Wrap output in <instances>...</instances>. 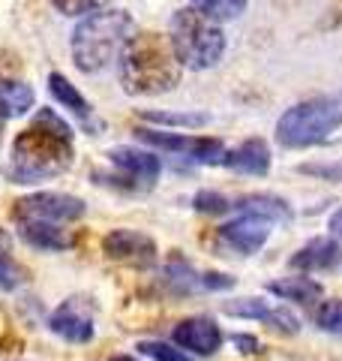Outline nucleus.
<instances>
[{
    "label": "nucleus",
    "instance_id": "1",
    "mask_svg": "<svg viewBox=\"0 0 342 361\" xmlns=\"http://www.w3.org/2000/svg\"><path fill=\"white\" fill-rule=\"evenodd\" d=\"M72 166V127L54 109H39L13 142L6 175L13 184H39Z\"/></svg>",
    "mask_w": 342,
    "mask_h": 361
},
{
    "label": "nucleus",
    "instance_id": "2",
    "mask_svg": "<svg viewBox=\"0 0 342 361\" xmlns=\"http://www.w3.org/2000/svg\"><path fill=\"white\" fill-rule=\"evenodd\" d=\"M180 66L168 37L153 30L132 33L118 58L120 87L129 97H159L180 85Z\"/></svg>",
    "mask_w": 342,
    "mask_h": 361
},
{
    "label": "nucleus",
    "instance_id": "3",
    "mask_svg": "<svg viewBox=\"0 0 342 361\" xmlns=\"http://www.w3.org/2000/svg\"><path fill=\"white\" fill-rule=\"evenodd\" d=\"M135 33V21L123 9H99L94 16H84L72 30L70 51L72 63L87 75H96L118 63L123 45Z\"/></svg>",
    "mask_w": 342,
    "mask_h": 361
},
{
    "label": "nucleus",
    "instance_id": "4",
    "mask_svg": "<svg viewBox=\"0 0 342 361\" xmlns=\"http://www.w3.org/2000/svg\"><path fill=\"white\" fill-rule=\"evenodd\" d=\"M342 127V90L310 97L282 111L277 121V142L282 148L300 151L327 142Z\"/></svg>",
    "mask_w": 342,
    "mask_h": 361
},
{
    "label": "nucleus",
    "instance_id": "5",
    "mask_svg": "<svg viewBox=\"0 0 342 361\" xmlns=\"http://www.w3.org/2000/svg\"><path fill=\"white\" fill-rule=\"evenodd\" d=\"M168 42L175 49L184 70H210L225 54V33L222 27L201 16L198 9L184 6L168 21Z\"/></svg>",
    "mask_w": 342,
    "mask_h": 361
},
{
    "label": "nucleus",
    "instance_id": "6",
    "mask_svg": "<svg viewBox=\"0 0 342 361\" xmlns=\"http://www.w3.org/2000/svg\"><path fill=\"white\" fill-rule=\"evenodd\" d=\"M135 139L151 145V148H156V151L177 154V157H184V160L201 163V166H222L225 151H228L220 139H210V135H186V133L151 130V127L135 130Z\"/></svg>",
    "mask_w": 342,
    "mask_h": 361
},
{
    "label": "nucleus",
    "instance_id": "7",
    "mask_svg": "<svg viewBox=\"0 0 342 361\" xmlns=\"http://www.w3.org/2000/svg\"><path fill=\"white\" fill-rule=\"evenodd\" d=\"M84 199L72 193H57V190H39L25 199L15 202V220L30 217V220H51V223H72L84 217Z\"/></svg>",
    "mask_w": 342,
    "mask_h": 361
},
{
    "label": "nucleus",
    "instance_id": "8",
    "mask_svg": "<svg viewBox=\"0 0 342 361\" xmlns=\"http://www.w3.org/2000/svg\"><path fill=\"white\" fill-rule=\"evenodd\" d=\"M49 325L57 337H63L66 343H90L94 341V307L82 295H72L61 301L49 316Z\"/></svg>",
    "mask_w": 342,
    "mask_h": 361
},
{
    "label": "nucleus",
    "instance_id": "9",
    "mask_svg": "<svg viewBox=\"0 0 342 361\" xmlns=\"http://www.w3.org/2000/svg\"><path fill=\"white\" fill-rule=\"evenodd\" d=\"M102 250L111 262L129 268H151L156 262V241L139 229H114L102 238Z\"/></svg>",
    "mask_w": 342,
    "mask_h": 361
},
{
    "label": "nucleus",
    "instance_id": "10",
    "mask_svg": "<svg viewBox=\"0 0 342 361\" xmlns=\"http://www.w3.org/2000/svg\"><path fill=\"white\" fill-rule=\"evenodd\" d=\"M270 238V220L255 214H241L237 220L220 226V244L237 256H253Z\"/></svg>",
    "mask_w": 342,
    "mask_h": 361
},
{
    "label": "nucleus",
    "instance_id": "11",
    "mask_svg": "<svg viewBox=\"0 0 342 361\" xmlns=\"http://www.w3.org/2000/svg\"><path fill=\"white\" fill-rule=\"evenodd\" d=\"M108 160L111 166L118 169L132 184V190H144V187H153L159 172H163V160L153 154V151H144V148H129V145H118V148L108 151Z\"/></svg>",
    "mask_w": 342,
    "mask_h": 361
},
{
    "label": "nucleus",
    "instance_id": "12",
    "mask_svg": "<svg viewBox=\"0 0 342 361\" xmlns=\"http://www.w3.org/2000/svg\"><path fill=\"white\" fill-rule=\"evenodd\" d=\"M171 341L189 355H213L222 346V331L210 316H189L175 325Z\"/></svg>",
    "mask_w": 342,
    "mask_h": 361
},
{
    "label": "nucleus",
    "instance_id": "13",
    "mask_svg": "<svg viewBox=\"0 0 342 361\" xmlns=\"http://www.w3.org/2000/svg\"><path fill=\"white\" fill-rule=\"evenodd\" d=\"M15 226H18V238L27 247H33V250H42V253H63L75 244V235L66 229L63 223L21 217V220H15Z\"/></svg>",
    "mask_w": 342,
    "mask_h": 361
},
{
    "label": "nucleus",
    "instance_id": "14",
    "mask_svg": "<svg viewBox=\"0 0 342 361\" xmlns=\"http://www.w3.org/2000/svg\"><path fill=\"white\" fill-rule=\"evenodd\" d=\"M49 94L57 99V106L66 109L72 118L82 121V127H84L90 135H96V133L102 130V123H99L96 115H94V106H90V99H87L63 73H49Z\"/></svg>",
    "mask_w": 342,
    "mask_h": 361
},
{
    "label": "nucleus",
    "instance_id": "15",
    "mask_svg": "<svg viewBox=\"0 0 342 361\" xmlns=\"http://www.w3.org/2000/svg\"><path fill=\"white\" fill-rule=\"evenodd\" d=\"M225 169H232L237 175H253V178H265L270 172V148L265 139H246L237 148L225 151Z\"/></svg>",
    "mask_w": 342,
    "mask_h": 361
},
{
    "label": "nucleus",
    "instance_id": "16",
    "mask_svg": "<svg viewBox=\"0 0 342 361\" xmlns=\"http://www.w3.org/2000/svg\"><path fill=\"white\" fill-rule=\"evenodd\" d=\"M342 262V250L336 238H312L310 244H303L298 253L291 256V268L312 274V271H334Z\"/></svg>",
    "mask_w": 342,
    "mask_h": 361
},
{
    "label": "nucleus",
    "instance_id": "17",
    "mask_svg": "<svg viewBox=\"0 0 342 361\" xmlns=\"http://www.w3.org/2000/svg\"><path fill=\"white\" fill-rule=\"evenodd\" d=\"M33 103H37V94L30 85L18 78H0V123L27 115Z\"/></svg>",
    "mask_w": 342,
    "mask_h": 361
},
{
    "label": "nucleus",
    "instance_id": "18",
    "mask_svg": "<svg viewBox=\"0 0 342 361\" xmlns=\"http://www.w3.org/2000/svg\"><path fill=\"white\" fill-rule=\"evenodd\" d=\"M267 292L270 295H277L282 301H291V304H303V307H310L322 298V283H315L312 277L306 274H298V277H282V280H270L267 283Z\"/></svg>",
    "mask_w": 342,
    "mask_h": 361
},
{
    "label": "nucleus",
    "instance_id": "19",
    "mask_svg": "<svg viewBox=\"0 0 342 361\" xmlns=\"http://www.w3.org/2000/svg\"><path fill=\"white\" fill-rule=\"evenodd\" d=\"M234 211L241 214H255V217H265L270 223H289L291 220V205L273 193H249L234 202Z\"/></svg>",
    "mask_w": 342,
    "mask_h": 361
},
{
    "label": "nucleus",
    "instance_id": "20",
    "mask_svg": "<svg viewBox=\"0 0 342 361\" xmlns=\"http://www.w3.org/2000/svg\"><path fill=\"white\" fill-rule=\"evenodd\" d=\"M141 121L153 123V127H175V130H198L204 127L210 118L201 111H141Z\"/></svg>",
    "mask_w": 342,
    "mask_h": 361
},
{
    "label": "nucleus",
    "instance_id": "21",
    "mask_svg": "<svg viewBox=\"0 0 342 361\" xmlns=\"http://www.w3.org/2000/svg\"><path fill=\"white\" fill-rule=\"evenodd\" d=\"M192 9H198L201 16H208L216 25L222 21H234L246 13V4L249 0H189Z\"/></svg>",
    "mask_w": 342,
    "mask_h": 361
},
{
    "label": "nucleus",
    "instance_id": "22",
    "mask_svg": "<svg viewBox=\"0 0 342 361\" xmlns=\"http://www.w3.org/2000/svg\"><path fill=\"white\" fill-rule=\"evenodd\" d=\"M25 283H27V271L13 256V247H0V292H15Z\"/></svg>",
    "mask_w": 342,
    "mask_h": 361
},
{
    "label": "nucleus",
    "instance_id": "23",
    "mask_svg": "<svg viewBox=\"0 0 342 361\" xmlns=\"http://www.w3.org/2000/svg\"><path fill=\"white\" fill-rule=\"evenodd\" d=\"M192 208L198 214H210V217H220V214H228L234 211V202L222 196L220 190H198L196 196H192Z\"/></svg>",
    "mask_w": 342,
    "mask_h": 361
},
{
    "label": "nucleus",
    "instance_id": "24",
    "mask_svg": "<svg viewBox=\"0 0 342 361\" xmlns=\"http://www.w3.org/2000/svg\"><path fill=\"white\" fill-rule=\"evenodd\" d=\"M315 325L322 329L324 334H334L342 337V298H330L322 301L315 310Z\"/></svg>",
    "mask_w": 342,
    "mask_h": 361
},
{
    "label": "nucleus",
    "instance_id": "25",
    "mask_svg": "<svg viewBox=\"0 0 342 361\" xmlns=\"http://www.w3.org/2000/svg\"><path fill=\"white\" fill-rule=\"evenodd\" d=\"M228 316H237V319H255V322H265L267 313H270V304L261 301V298H237L232 304L222 307Z\"/></svg>",
    "mask_w": 342,
    "mask_h": 361
},
{
    "label": "nucleus",
    "instance_id": "26",
    "mask_svg": "<svg viewBox=\"0 0 342 361\" xmlns=\"http://www.w3.org/2000/svg\"><path fill=\"white\" fill-rule=\"evenodd\" d=\"M135 349L153 361H189V353H184L177 343H165V341H141Z\"/></svg>",
    "mask_w": 342,
    "mask_h": 361
},
{
    "label": "nucleus",
    "instance_id": "27",
    "mask_svg": "<svg viewBox=\"0 0 342 361\" xmlns=\"http://www.w3.org/2000/svg\"><path fill=\"white\" fill-rule=\"evenodd\" d=\"M111 0H51V6L57 9L61 16H70V18H84V16H94L99 9H106Z\"/></svg>",
    "mask_w": 342,
    "mask_h": 361
},
{
    "label": "nucleus",
    "instance_id": "28",
    "mask_svg": "<svg viewBox=\"0 0 342 361\" xmlns=\"http://www.w3.org/2000/svg\"><path fill=\"white\" fill-rule=\"evenodd\" d=\"M265 325H270V329L279 331V334H298L300 331V319L291 310H285V307H270Z\"/></svg>",
    "mask_w": 342,
    "mask_h": 361
},
{
    "label": "nucleus",
    "instance_id": "29",
    "mask_svg": "<svg viewBox=\"0 0 342 361\" xmlns=\"http://www.w3.org/2000/svg\"><path fill=\"white\" fill-rule=\"evenodd\" d=\"M300 175H315L322 180H336V184H342V160L336 163H310V166H298Z\"/></svg>",
    "mask_w": 342,
    "mask_h": 361
},
{
    "label": "nucleus",
    "instance_id": "30",
    "mask_svg": "<svg viewBox=\"0 0 342 361\" xmlns=\"http://www.w3.org/2000/svg\"><path fill=\"white\" fill-rule=\"evenodd\" d=\"M232 343L241 349L243 355H255L258 349H261V343H258V337H253V334H234L232 337Z\"/></svg>",
    "mask_w": 342,
    "mask_h": 361
},
{
    "label": "nucleus",
    "instance_id": "31",
    "mask_svg": "<svg viewBox=\"0 0 342 361\" xmlns=\"http://www.w3.org/2000/svg\"><path fill=\"white\" fill-rule=\"evenodd\" d=\"M327 229H330V235H334L336 241H342V208H339V211H334V217H330Z\"/></svg>",
    "mask_w": 342,
    "mask_h": 361
},
{
    "label": "nucleus",
    "instance_id": "32",
    "mask_svg": "<svg viewBox=\"0 0 342 361\" xmlns=\"http://www.w3.org/2000/svg\"><path fill=\"white\" fill-rule=\"evenodd\" d=\"M0 247H13V235L6 229H0Z\"/></svg>",
    "mask_w": 342,
    "mask_h": 361
},
{
    "label": "nucleus",
    "instance_id": "33",
    "mask_svg": "<svg viewBox=\"0 0 342 361\" xmlns=\"http://www.w3.org/2000/svg\"><path fill=\"white\" fill-rule=\"evenodd\" d=\"M114 361H132V358H114Z\"/></svg>",
    "mask_w": 342,
    "mask_h": 361
}]
</instances>
